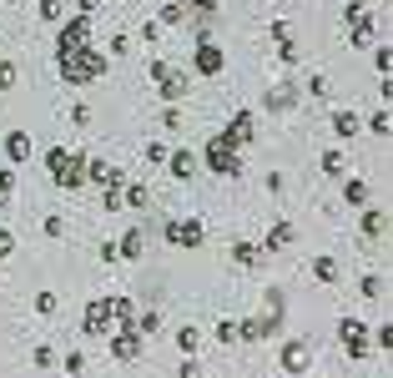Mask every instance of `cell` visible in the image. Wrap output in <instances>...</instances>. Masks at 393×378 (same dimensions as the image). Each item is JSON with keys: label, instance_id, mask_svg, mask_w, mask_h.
<instances>
[{"label": "cell", "instance_id": "obj_1", "mask_svg": "<svg viewBox=\"0 0 393 378\" xmlns=\"http://www.w3.org/2000/svg\"><path fill=\"white\" fill-rule=\"evenodd\" d=\"M55 71H61L66 86H91V81L106 76V56L91 50V40L86 45H66V50H55Z\"/></svg>", "mask_w": 393, "mask_h": 378}, {"label": "cell", "instance_id": "obj_2", "mask_svg": "<svg viewBox=\"0 0 393 378\" xmlns=\"http://www.w3.org/2000/svg\"><path fill=\"white\" fill-rule=\"evenodd\" d=\"M86 151H66V146H50L45 151V172H50V182L61 187V192H81L86 187Z\"/></svg>", "mask_w": 393, "mask_h": 378}, {"label": "cell", "instance_id": "obj_3", "mask_svg": "<svg viewBox=\"0 0 393 378\" xmlns=\"http://www.w3.org/2000/svg\"><path fill=\"white\" fill-rule=\"evenodd\" d=\"M197 161H202L207 172H217V177H242V151H237L227 136H222V131L202 146V156H197Z\"/></svg>", "mask_w": 393, "mask_h": 378}, {"label": "cell", "instance_id": "obj_4", "mask_svg": "<svg viewBox=\"0 0 393 378\" xmlns=\"http://www.w3.org/2000/svg\"><path fill=\"white\" fill-rule=\"evenodd\" d=\"M277 328H283V293H267V313L262 318H242L237 323V343H257V338H272Z\"/></svg>", "mask_w": 393, "mask_h": 378}, {"label": "cell", "instance_id": "obj_5", "mask_svg": "<svg viewBox=\"0 0 393 378\" xmlns=\"http://www.w3.org/2000/svg\"><path fill=\"white\" fill-rule=\"evenodd\" d=\"M151 81H156V91H161V101H166V106H177V101L192 91V76H187L182 66H172L166 56H156V61H151Z\"/></svg>", "mask_w": 393, "mask_h": 378}, {"label": "cell", "instance_id": "obj_6", "mask_svg": "<svg viewBox=\"0 0 393 378\" xmlns=\"http://www.w3.org/2000/svg\"><path fill=\"white\" fill-rule=\"evenodd\" d=\"M202 237H207L202 217H166L161 222V242H172V247H202Z\"/></svg>", "mask_w": 393, "mask_h": 378}, {"label": "cell", "instance_id": "obj_7", "mask_svg": "<svg viewBox=\"0 0 393 378\" xmlns=\"http://www.w3.org/2000/svg\"><path fill=\"white\" fill-rule=\"evenodd\" d=\"M338 343H343V353L348 358H363L368 353V328H363V318H338Z\"/></svg>", "mask_w": 393, "mask_h": 378}, {"label": "cell", "instance_id": "obj_8", "mask_svg": "<svg viewBox=\"0 0 393 378\" xmlns=\"http://www.w3.org/2000/svg\"><path fill=\"white\" fill-rule=\"evenodd\" d=\"M192 66L202 76H222V66H227V56H222V45L212 36H197V50H192Z\"/></svg>", "mask_w": 393, "mask_h": 378}, {"label": "cell", "instance_id": "obj_9", "mask_svg": "<svg viewBox=\"0 0 393 378\" xmlns=\"http://www.w3.org/2000/svg\"><path fill=\"white\" fill-rule=\"evenodd\" d=\"M81 333H86V338H106V333H111V308H106V298H91V303H86Z\"/></svg>", "mask_w": 393, "mask_h": 378}, {"label": "cell", "instance_id": "obj_10", "mask_svg": "<svg viewBox=\"0 0 393 378\" xmlns=\"http://www.w3.org/2000/svg\"><path fill=\"white\" fill-rule=\"evenodd\" d=\"M106 348H111V358H117V363H136V358H141V333L117 328V333H106Z\"/></svg>", "mask_w": 393, "mask_h": 378}, {"label": "cell", "instance_id": "obj_11", "mask_svg": "<svg viewBox=\"0 0 393 378\" xmlns=\"http://www.w3.org/2000/svg\"><path fill=\"white\" fill-rule=\"evenodd\" d=\"M308 368H313V343H308V338H288V343H283V373L298 378V373H308Z\"/></svg>", "mask_w": 393, "mask_h": 378}, {"label": "cell", "instance_id": "obj_12", "mask_svg": "<svg viewBox=\"0 0 393 378\" xmlns=\"http://www.w3.org/2000/svg\"><path fill=\"white\" fill-rule=\"evenodd\" d=\"M298 106V81H283V86H267V96H262V112H272V117H283V112H293Z\"/></svg>", "mask_w": 393, "mask_h": 378}, {"label": "cell", "instance_id": "obj_13", "mask_svg": "<svg viewBox=\"0 0 393 378\" xmlns=\"http://www.w3.org/2000/svg\"><path fill=\"white\" fill-rule=\"evenodd\" d=\"M86 40H91V16H66V21H61V36H55V50L86 45Z\"/></svg>", "mask_w": 393, "mask_h": 378}, {"label": "cell", "instance_id": "obj_14", "mask_svg": "<svg viewBox=\"0 0 393 378\" xmlns=\"http://www.w3.org/2000/svg\"><path fill=\"white\" fill-rule=\"evenodd\" d=\"M161 167H166V172H172L177 182H192V177H197V167H202V161H197V151H187V146H177V151H166V161H161Z\"/></svg>", "mask_w": 393, "mask_h": 378}, {"label": "cell", "instance_id": "obj_15", "mask_svg": "<svg viewBox=\"0 0 393 378\" xmlns=\"http://www.w3.org/2000/svg\"><path fill=\"white\" fill-rule=\"evenodd\" d=\"M86 182H96V187L106 192V187H122L126 177H122V167H117V161H101V156H91V161H86Z\"/></svg>", "mask_w": 393, "mask_h": 378}, {"label": "cell", "instance_id": "obj_16", "mask_svg": "<svg viewBox=\"0 0 393 378\" xmlns=\"http://www.w3.org/2000/svg\"><path fill=\"white\" fill-rule=\"evenodd\" d=\"M222 136H227L237 151H242V146H252V136H257V117H252V112H237V117L227 122V131H222Z\"/></svg>", "mask_w": 393, "mask_h": 378}, {"label": "cell", "instance_id": "obj_17", "mask_svg": "<svg viewBox=\"0 0 393 378\" xmlns=\"http://www.w3.org/2000/svg\"><path fill=\"white\" fill-rule=\"evenodd\" d=\"M106 308H111V328H131V323H136V303H131L126 293L106 298Z\"/></svg>", "mask_w": 393, "mask_h": 378}, {"label": "cell", "instance_id": "obj_18", "mask_svg": "<svg viewBox=\"0 0 393 378\" xmlns=\"http://www.w3.org/2000/svg\"><path fill=\"white\" fill-rule=\"evenodd\" d=\"M343 21H348V31H358V36H373V11L363 6V0H348V6H343Z\"/></svg>", "mask_w": 393, "mask_h": 378}, {"label": "cell", "instance_id": "obj_19", "mask_svg": "<svg viewBox=\"0 0 393 378\" xmlns=\"http://www.w3.org/2000/svg\"><path fill=\"white\" fill-rule=\"evenodd\" d=\"M293 237H298V232H293V222H283V217H277V222L267 227V237H262L257 247H262V252H283V247H288Z\"/></svg>", "mask_w": 393, "mask_h": 378}, {"label": "cell", "instance_id": "obj_20", "mask_svg": "<svg viewBox=\"0 0 393 378\" xmlns=\"http://www.w3.org/2000/svg\"><path fill=\"white\" fill-rule=\"evenodd\" d=\"M383 232H388V212L383 207H363V237L383 242Z\"/></svg>", "mask_w": 393, "mask_h": 378}, {"label": "cell", "instance_id": "obj_21", "mask_svg": "<svg viewBox=\"0 0 393 378\" xmlns=\"http://www.w3.org/2000/svg\"><path fill=\"white\" fill-rule=\"evenodd\" d=\"M26 156H31V136H26V131H6V161H11V167H21Z\"/></svg>", "mask_w": 393, "mask_h": 378}, {"label": "cell", "instance_id": "obj_22", "mask_svg": "<svg viewBox=\"0 0 393 378\" xmlns=\"http://www.w3.org/2000/svg\"><path fill=\"white\" fill-rule=\"evenodd\" d=\"M368 197H373V187H368L363 177H348V182H343V202H348V207H358V212H363V207H368Z\"/></svg>", "mask_w": 393, "mask_h": 378}, {"label": "cell", "instance_id": "obj_23", "mask_svg": "<svg viewBox=\"0 0 393 378\" xmlns=\"http://www.w3.org/2000/svg\"><path fill=\"white\" fill-rule=\"evenodd\" d=\"M122 207H131V212L151 207V192H146V182H122Z\"/></svg>", "mask_w": 393, "mask_h": 378}, {"label": "cell", "instance_id": "obj_24", "mask_svg": "<svg viewBox=\"0 0 393 378\" xmlns=\"http://www.w3.org/2000/svg\"><path fill=\"white\" fill-rule=\"evenodd\" d=\"M333 131L348 141V136H358V131H363V117H358V112H333Z\"/></svg>", "mask_w": 393, "mask_h": 378}, {"label": "cell", "instance_id": "obj_25", "mask_svg": "<svg viewBox=\"0 0 393 378\" xmlns=\"http://www.w3.org/2000/svg\"><path fill=\"white\" fill-rule=\"evenodd\" d=\"M313 278H318L323 288H333V283H338V257H328V252L313 257Z\"/></svg>", "mask_w": 393, "mask_h": 378}, {"label": "cell", "instance_id": "obj_26", "mask_svg": "<svg viewBox=\"0 0 393 378\" xmlns=\"http://www.w3.org/2000/svg\"><path fill=\"white\" fill-rule=\"evenodd\" d=\"M141 252H146V237H141V232H136V227H131V232H126V237H122V242H117V257H126V262H136V257H141Z\"/></svg>", "mask_w": 393, "mask_h": 378}, {"label": "cell", "instance_id": "obj_27", "mask_svg": "<svg viewBox=\"0 0 393 378\" xmlns=\"http://www.w3.org/2000/svg\"><path fill=\"white\" fill-rule=\"evenodd\" d=\"M232 262H237V267H257V262H262V247L237 237V242H232Z\"/></svg>", "mask_w": 393, "mask_h": 378}, {"label": "cell", "instance_id": "obj_28", "mask_svg": "<svg viewBox=\"0 0 393 378\" xmlns=\"http://www.w3.org/2000/svg\"><path fill=\"white\" fill-rule=\"evenodd\" d=\"M182 11H192L202 21V36H207V26L217 21V0H182Z\"/></svg>", "mask_w": 393, "mask_h": 378}, {"label": "cell", "instance_id": "obj_29", "mask_svg": "<svg viewBox=\"0 0 393 378\" xmlns=\"http://www.w3.org/2000/svg\"><path fill=\"white\" fill-rule=\"evenodd\" d=\"M131 333H141V338H146V333H161V313H156V308L136 313V323H131Z\"/></svg>", "mask_w": 393, "mask_h": 378}, {"label": "cell", "instance_id": "obj_30", "mask_svg": "<svg viewBox=\"0 0 393 378\" xmlns=\"http://www.w3.org/2000/svg\"><path fill=\"white\" fill-rule=\"evenodd\" d=\"M16 202V167H0V212Z\"/></svg>", "mask_w": 393, "mask_h": 378}, {"label": "cell", "instance_id": "obj_31", "mask_svg": "<svg viewBox=\"0 0 393 378\" xmlns=\"http://www.w3.org/2000/svg\"><path fill=\"white\" fill-rule=\"evenodd\" d=\"M348 172V161H343V151L333 146V151H323V177H343Z\"/></svg>", "mask_w": 393, "mask_h": 378}, {"label": "cell", "instance_id": "obj_32", "mask_svg": "<svg viewBox=\"0 0 393 378\" xmlns=\"http://www.w3.org/2000/svg\"><path fill=\"white\" fill-rule=\"evenodd\" d=\"M212 338L217 343H237V318H217L212 323Z\"/></svg>", "mask_w": 393, "mask_h": 378}, {"label": "cell", "instance_id": "obj_33", "mask_svg": "<svg viewBox=\"0 0 393 378\" xmlns=\"http://www.w3.org/2000/svg\"><path fill=\"white\" fill-rule=\"evenodd\" d=\"M126 50H131V36H126V26H122L117 36H111V40H106V50H101V56L111 61V56H126Z\"/></svg>", "mask_w": 393, "mask_h": 378}, {"label": "cell", "instance_id": "obj_34", "mask_svg": "<svg viewBox=\"0 0 393 378\" xmlns=\"http://www.w3.org/2000/svg\"><path fill=\"white\" fill-rule=\"evenodd\" d=\"M177 348H182V353L192 358V353L202 348V328H177Z\"/></svg>", "mask_w": 393, "mask_h": 378}, {"label": "cell", "instance_id": "obj_35", "mask_svg": "<svg viewBox=\"0 0 393 378\" xmlns=\"http://www.w3.org/2000/svg\"><path fill=\"white\" fill-rule=\"evenodd\" d=\"M187 21V11H182V0H172V6H161V16H156V26L166 31V26H182Z\"/></svg>", "mask_w": 393, "mask_h": 378}, {"label": "cell", "instance_id": "obj_36", "mask_svg": "<svg viewBox=\"0 0 393 378\" xmlns=\"http://www.w3.org/2000/svg\"><path fill=\"white\" fill-rule=\"evenodd\" d=\"M41 21L61 26V21H66V0H41Z\"/></svg>", "mask_w": 393, "mask_h": 378}, {"label": "cell", "instance_id": "obj_37", "mask_svg": "<svg viewBox=\"0 0 393 378\" xmlns=\"http://www.w3.org/2000/svg\"><path fill=\"white\" fill-rule=\"evenodd\" d=\"M277 61H283V71H293V66H298V45H293V36L277 40Z\"/></svg>", "mask_w": 393, "mask_h": 378}, {"label": "cell", "instance_id": "obj_38", "mask_svg": "<svg viewBox=\"0 0 393 378\" xmlns=\"http://www.w3.org/2000/svg\"><path fill=\"white\" fill-rule=\"evenodd\" d=\"M55 308H61V298H55L50 288H41V293H36V313H41V318H50Z\"/></svg>", "mask_w": 393, "mask_h": 378}, {"label": "cell", "instance_id": "obj_39", "mask_svg": "<svg viewBox=\"0 0 393 378\" xmlns=\"http://www.w3.org/2000/svg\"><path fill=\"white\" fill-rule=\"evenodd\" d=\"M358 293H363V298H383V273H368V278H358Z\"/></svg>", "mask_w": 393, "mask_h": 378}, {"label": "cell", "instance_id": "obj_40", "mask_svg": "<svg viewBox=\"0 0 393 378\" xmlns=\"http://www.w3.org/2000/svg\"><path fill=\"white\" fill-rule=\"evenodd\" d=\"M303 91H308V96H318V101H323V96H328V76H323V71H313V76H308V81H303Z\"/></svg>", "mask_w": 393, "mask_h": 378}, {"label": "cell", "instance_id": "obj_41", "mask_svg": "<svg viewBox=\"0 0 393 378\" xmlns=\"http://www.w3.org/2000/svg\"><path fill=\"white\" fill-rule=\"evenodd\" d=\"M16 81H21V66L16 61H0V91H11Z\"/></svg>", "mask_w": 393, "mask_h": 378}, {"label": "cell", "instance_id": "obj_42", "mask_svg": "<svg viewBox=\"0 0 393 378\" xmlns=\"http://www.w3.org/2000/svg\"><path fill=\"white\" fill-rule=\"evenodd\" d=\"M141 156H146V167H161V161H166V146H161V141H146Z\"/></svg>", "mask_w": 393, "mask_h": 378}, {"label": "cell", "instance_id": "obj_43", "mask_svg": "<svg viewBox=\"0 0 393 378\" xmlns=\"http://www.w3.org/2000/svg\"><path fill=\"white\" fill-rule=\"evenodd\" d=\"M41 232H45V237H66V217H55V212H50V217L41 222Z\"/></svg>", "mask_w": 393, "mask_h": 378}, {"label": "cell", "instance_id": "obj_44", "mask_svg": "<svg viewBox=\"0 0 393 378\" xmlns=\"http://www.w3.org/2000/svg\"><path fill=\"white\" fill-rule=\"evenodd\" d=\"M31 358H36V368H50V363H55V348H50V343H36Z\"/></svg>", "mask_w": 393, "mask_h": 378}, {"label": "cell", "instance_id": "obj_45", "mask_svg": "<svg viewBox=\"0 0 393 378\" xmlns=\"http://www.w3.org/2000/svg\"><path fill=\"white\" fill-rule=\"evenodd\" d=\"M61 368H66L71 378H81V373H86V358H81V353H66V358H61Z\"/></svg>", "mask_w": 393, "mask_h": 378}, {"label": "cell", "instance_id": "obj_46", "mask_svg": "<svg viewBox=\"0 0 393 378\" xmlns=\"http://www.w3.org/2000/svg\"><path fill=\"white\" fill-rule=\"evenodd\" d=\"M6 257H16V232L0 227V262H6Z\"/></svg>", "mask_w": 393, "mask_h": 378}, {"label": "cell", "instance_id": "obj_47", "mask_svg": "<svg viewBox=\"0 0 393 378\" xmlns=\"http://www.w3.org/2000/svg\"><path fill=\"white\" fill-rule=\"evenodd\" d=\"M101 207H106V212H122V187H106V192H101Z\"/></svg>", "mask_w": 393, "mask_h": 378}, {"label": "cell", "instance_id": "obj_48", "mask_svg": "<svg viewBox=\"0 0 393 378\" xmlns=\"http://www.w3.org/2000/svg\"><path fill=\"white\" fill-rule=\"evenodd\" d=\"M368 131H373V136H388V112H373V117H368Z\"/></svg>", "mask_w": 393, "mask_h": 378}, {"label": "cell", "instance_id": "obj_49", "mask_svg": "<svg viewBox=\"0 0 393 378\" xmlns=\"http://www.w3.org/2000/svg\"><path fill=\"white\" fill-rule=\"evenodd\" d=\"M388 61H393V56H388V45H378V50H373V66H378L383 81H388Z\"/></svg>", "mask_w": 393, "mask_h": 378}, {"label": "cell", "instance_id": "obj_50", "mask_svg": "<svg viewBox=\"0 0 393 378\" xmlns=\"http://www.w3.org/2000/svg\"><path fill=\"white\" fill-rule=\"evenodd\" d=\"M161 126H166V131L182 126V112H177V106H166V112H161Z\"/></svg>", "mask_w": 393, "mask_h": 378}, {"label": "cell", "instance_id": "obj_51", "mask_svg": "<svg viewBox=\"0 0 393 378\" xmlns=\"http://www.w3.org/2000/svg\"><path fill=\"white\" fill-rule=\"evenodd\" d=\"M71 122H76V126H86V122H91V106H86V101H76V106H71Z\"/></svg>", "mask_w": 393, "mask_h": 378}, {"label": "cell", "instance_id": "obj_52", "mask_svg": "<svg viewBox=\"0 0 393 378\" xmlns=\"http://www.w3.org/2000/svg\"><path fill=\"white\" fill-rule=\"evenodd\" d=\"M141 40H146V45H156V40H161V26H156V21H146V26H141Z\"/></svg>", "mask_w": 393, "mask_h": 378}, {"label": "cell", "instance_id": "obj_53", "mask_svg": "<svg viewBox=\"0 0 393 378\" xmlns=\"http://www.w3.org/2000/svg\"><path fill=\"white\" fill-rule=\"evenodd\" d=\"M262 187H267V192L277 197V192H283V172H267V177H262Z\"/></svg>", "mask_w": 393, "mask_h": 378}, {"label": "cell", "instance_id": "obj_54", "mask_svg": "<svg viewBox=\"0 0 393 378\" xmlns=\"http://www.w3.org/2000/svg\"><path fill=\"white\" fill-rule=\"evenodd\" d=\"M76 6H81V11H76V16H96V11H101V6H106V0H76Z\"/></svg>", "mask_w": 393, "mask_h": 378}, {"label": "cell", "instance_id": "obj_55", "mask_svg": "<svg viewBox=\"0 0 393 378\" xmlns=\"http://www.w3.org/2000/svg\"><path fill=\"white\" fill-rule=\"evenodd\" d=\"M0 6H6V0H0Z\"/></svg>", "mask_w": 393, "mask_h": 378}, {"label": "cell", "instance_id": "obj_56", "mask_svg": "<svg viewBox=\"0 0 393 378\" xmlns=\"http://www.w3.org/2000/svg\"><path fill=\"white\" fill-rule=\"evenodd\" d=\"M267 6H272V0H267Z\"/></svg>", "mask_w": 393, "mask_h": 378}]
</instances>
